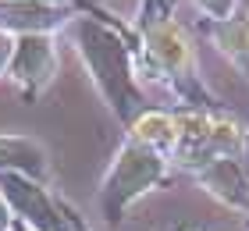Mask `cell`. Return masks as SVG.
<instances>
[{
  "mask_svg": "<svg viewBox=\"0 0 249 231\" xmlns=\"http://www.w3.org/2000/svg\"><path fill=\"white\" fill-rule=\"evenodd\" d=\"M53 68V53H50V43L47 39H36V36H25L18 43V53H15V75L25 78V82H43L47 71Z\"/></svg>",
  "mask_w": 249,
  "mask_h": 231,
  "instance_id": "1",
  "label": "cell"
},
{
  "mask_svg": "<svg viewBox=\"0 0 249 231\" xmlns=\"http://www.w3.org/2000/svg\"><path fill=\"white\" fill-rule=\"evenodd\" d=\"M167 132H171V124H167L164 118H146L139 124V135L142 139H167Z\"/></svg>",
  "mask_w": 249,
  "mask_h": 231,
  "instance_id": "4",
  "label": "cell"
},
{
  "mask_svg": "<svg viewBox=\"0 0 249 231\" xmlns=\"http://www.w3.org/2000/svg\"><path fill=\"white\" fill-rule=\"evenodd\" d=\"M0 164H21L39 171V149L25 139H0Z\"/></svg>",
  "mask_w": 249,
  "mask_h": 231,
  "instance_id": "2",
  "label": "cell"
},
{
  "mask_svg": "<svg viewBox=\"0 0 249 231\" xmlns=\"http://www.w3.org/2000/svg\"><path fill=\"white\" fill-rule=\"evenodd\" d=\"M153 53L160 57V61H167V64H182L185 61V50H182V39H178V32L175 29H157L153 32Z\"/></svg>",
  "mask_w": 249,
  "mask_h": 231,
  "instance_id": "3",
  "label": "cell"
},
{
  "mask_svg": "<svg viewBox=\"0 0 249 231\" xmlns=\"http://www.w3.org/2000/svg\"><path fill=\"white\" fill-rule=\"evenodd\" d=\"M4 228H7V213H4V210H0V231H4Z\"/></svg>",
  "mask_w": 249,
  "mask_h": 231,
  "instance_id": "6",
  "label": "cell"
},
{
  "mask_svg": "<svg viewBox=\"0 0 249 231\" xmlns=\"http://www.w3.org/2000/svg\"><path fill=\"white\" fill-rule=\"evenodd\" d=\"M11 57V39L4 36V32H0V68H4V61Z\"/></svg>",
  "mask_w": 249,
  "mask_h": 231,
  "instance_id": "5",
  "label": "cell"
}]
</instances>
